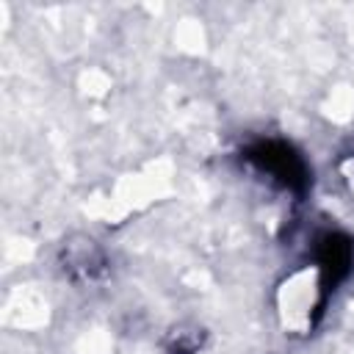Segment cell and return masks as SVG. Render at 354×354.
<instances>
[{"mask_svg":"<svg viewBox=\"0 0 354 354\" xmlns=\"http://www.w3.org/2000/svg\"><path fill=\"white\" fill-rule=\"evenodd\" d=\"M241 158L271 185L296 199H304V194L310 191L313 169L307 158L285 138H257L241 149Z\"/></svg>","mask_w":354,"mask_h":354,"instance_id":"1","label":"cell"},{"mask_svg":"<svg viewBox=\"0 0 354 354\" xmlns=\"http://www.w3.org/2000/svg\"><path fill=\"white\" fill-rule=\"evenodd\" d=\"M326 304H329V299H326L318 271L313 266L293 271L279 285V293H277V307H279L282 324L296 332H310L318 324V318L324 315Z\"/></svg>","mask_w":354,"mask_h":354,"instance_id":"2","label":"cell"},{"mask_svg":"<svg viewBox=\"0 0 354 354\" xmlns=\"http://www.w3.org/2000/svg\"><path fill=\"white\" fill-rule=\"evenodd\" d=\"M310 266L318 271V279H321V288H324L326 299H332L335 290L354 271V241L340 230L321 232L315 238V249H313V263Z\"/></svg>","mask_w":354,"mask_h":354,"instance_id":"3","label":"cell"},{"mask_svg":"<svg viewBox=\"0 0 354 354\" xmlns=\"http://www.w3.org/2000/svg\"><path fill=\"white\" fill-rule=\"evenodd\" d=\"M58 266L75 282H94L108 271L105 252L100 249L97 241H91L86 235H75V238L64 241V246L58 252Z\"/></svg>","mask_w":354,"mask_h":354,"instance_id":"4","label":"cell"},{"mask_svg":"<svg viewBox=\"0 0 354 354\" xmlns=\"http://www.w3.org/2000/svg\"><path fill=\"white\" fill-rule=\"evenodd\" d=\"M199 346H202V332H196V329H191V332L180 329V332L171 335L169 354H196Z\"/></svg>","mask_w":354,"mask_h":354,"instance_id":"5","label":"cell"},{"mask_svg":"<svg viewBox=\"0 0 354 354\" xmlns=\"http://www.w3.org/2000/svg\"><path fill=\"white\" fill-rule=\"evenodd\" d=\"M346 180L351 183V191H354V155H351V160H348V171H346Z\"/></svg>","mask_w":354,"mask_h":354,"instance_id":"6","label":"cell"}]
</instances>
